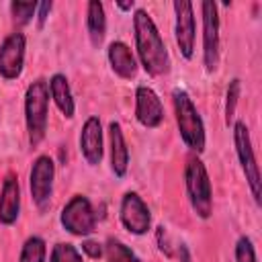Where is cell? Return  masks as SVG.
Segmentation results:
<instances>
[{
  "instance_id": "cell-21",
  "label": "cell",
  "mask_w": 262,
  "mask_h": 262,
  "mask_svg": "<svg viewBox=\"0 0 262 262\" xmlns=\"http://www.w3.org/2000/svg\"><path fill=\"white\" fill-rule=\"evenodd\" d=\"M239 92H242V82L239 78H233L227 86V92H225V125L229 127L233 123V117H235V106H237V100H239Z\"/></svg>"
},
{
  "instance_id": "cell-19",
  "label": "cell",
  "mask_w": 262,
  "mask_h": 262,
  "mask_svg": "<svg viewBox=\"0 0 262 262\" xmlns=\"http://www.w3.org/2000/svg\"><path fill=\"white\" fill-rule=\"evenodd\" d=\"M45 256H47L45 239L39 237V235H31V237L23 244L18 262H45Z\"/></svg>"
},
{
  "instance_id": "cell-26",
  "label": "cell",
  "mask_w": 262,
  "mask_h": 262,
  "mask_svg": "<svg viewBox=\"0 0 262 262\" xmlns=\"http://www.w3.org/2000/svg\"><path fill=\"white\" fill-rule=\"evenodd\" d=\"M51 2H41L39 6H37V23H39V27H43L45 25V20H47V16H49V12H51Z\"/></svg>"
},
{
  "instance_id": "cell-22",
  "label": "cell",
  "mask_w": 262,
  "mask_h": 262,
  "mask_svg": "<svg viewBox=\"0 0 262 262\" xmlns=\"http://www.w3.org/2000/svg\"><path fill=\"white\" fill-rule=\"evenodd\" d=\"M49 262H84L82 254L74 244H55L49 256Z\"/></svg>"
},
{
  "instance_id": "cell-9",
  "label": "cell",
  "mask_w": 262,
  "mask_h": 262,
  "mask_svg": "<svg viewBox=\"0 0 262 262\" xmlns=\"http://www.w3.org/2000/svg\"><path fill=\"white\" fill-rule=\"evenodd\" d=\"M119 219H121L123 227L129 233H133V235H145L149 231V227H151L149 207L133 190H129V192L123 194L121 207H119Z\"/></svg>"
},
{
  "instance_id": "cell-25",
  "label": "cell",
  "mask_w": 262,
  "mask_h": 262,
  "mask_svg": "<svg viewBox=\"0 0 262 262\" xmlns=\"http://www.w3.org/2000/svg\"><path fill=\"white\" fill-rule=\"evenodd\" d=\"M82 252H86L90 258H100V256L104 254V248H102L98 242L84 239V242H82Z\"/></svg>"
},
{
  "instance_id": "cell-14",
  "label": "cell",
  "mask_w": 262,
  "mask_h": 262,
  "mask_svg": "<svg viewBox=\"0 0 262 262\" xmlns=\"http://www.w3.org/2000/svg\"><path fill=\"white\" fill-rule=\"evenodd\" d=\"M20 215V186L16 174L8 172L2 182L0 190V223L2 225H14Z\"/></svg>"
},
{
  "instance_id": "cell-27",
  "label": "cell",
  "mask_w": 262,
  "mask_h": 262,
  "mask_svg": "<svg viewBox=\"0 0 262 262\" xmlns=\"http://www.w3.org/2000/svg\"><path fill=\"white\" fill-rule=\"evenodd\" d=\"M178 254L182 256V258H180V262H190V256H188V250H186V246H184V244H180Z\"/></svg>"
},
{
  "instance_id": "cell-13",
  "label": "cell",
  "mask_w": 262,
  "mask_h": 262,
  "mask_svg": "<svg viewBox=\"0 0 262 262\" xmlns=\"http://www.w3.org/2000/svg\"><path fill=\"white\" fill-rule=\"evenodd\" d=\"M102 125L98 117H88L80 131V154L90 166H98L102 160Z\"/></svg>"
},
{
  "instance_id": "cell-8",
  "label": "cell",
  "mask_w": 262,
  "mask_h": 262,
  "mask_svg": "<svg viewBox=\"0 0 262 262\" xmlns=\"http://www.w3.org/2000/svg\"><path fill=\"white\" fill-rule=\"evenodd\" d=\"M53 178H55V164L49 156H39L35 158L31 172H29V190L33 203L45 211L51 203L53 194Z\"/></svg>"
},
{
  "instance_id": "cell-20",
  "label": "cell",
  "mask_w": 262,
  "mask_h": 262,
  "mask_svg": "<svg viewBox=\"0 0 262 262\" xmlns=\"http://www.w3.org/2000/svg\"><path fill=\"white\" fill-rule=\"evenodd\" d=\"M104 256H106V262H139L135 252L129 246H125L121 239H115V237L106 239Z\"/></svg>"
},
{
  "instance_id": "cell-3",
  "label": "cell",
  "mask_w": 262,
  "mask_h": 262,
  "mask_svg": "<svg viewBox=\"0 0 262 262\" xmlns=\"http://www.w3.org/2000/svg\"><path fill=\"white\" fill-rule=\"evenodd\" d=\"M172 102H174V115H176V125H178V133L184 141V145L194 151L201 154L205 149L207 137H205V125L203 119L192 102V98L188 96L186 90L182 88H174L172 90Z\"/></svg>"
},
{
  "instance_id": "cell-28",
  "label": "cell",
  "mask_w": 262,
  "mask_h": 262,
  "mask_svg": "<svg viewBox=\"0 0 262 262\" xmlns=\"http://www.w3.org/2000/svg\"><path fill=\"white\" fill-rule=\"evenodd\" d=\"M133 6H135L133 0H131V2H117V8H119V10H125V12L133 10Z\"/></svg>"
},
{
  "instance_id": "cell-1",
  "label": "cell",
  "mask_w": 262,
  "mask_h": 262,
  "mask_svg": "<svg viewBox=\"0 0 262 262\" xmlns=\"http://www.w3.org/2000/svg\"><path fill=\"white\" fill-rule=\"evenodd\" d=\"M133 33H135V49L139 63L149 76H164L170 72V55L166 43L149 16L147 10L137 8L133 14Z\"/></svg>"
},
{
  "instance_id": "cell-4",
  "label": "cell",
  "mask_w": 262,
  "mask_h": 262,
  "mask_svg": "<svg viewBox=\"0 0 262 262\" xmlns=\"http://www.w3.org/2000/svg\"><path fill=\"white\" fill-rule=\"evenodd\" d=\"M184 186L194 215L201 219H209L213 213V186L209 180V172L199 156H192L186 162Z\"/></svg>"
},
{
  "instance_id": "cell-6",
  "label": "cell",
  "mask_w": 262,
  "mask_h": 262,
  "mask_svg": "<svg viewBox=\"0 0 262 262\" xmlns=\"http://www.w3.org/2000/svg\"><path fill=\"white\" fill-rule=\"evenodd\" d=\"M233 143H235L237 160H239L242 172L248 180L250 192H252L256 205H260V172H258V164H256V158H254L250 131H248L246 123H242V121L233 123Z\"/></svg>"
},
{
  "instance_id": "cell-7",
  "label": "cell",
  "mask_w": 262,
  "mask_h": 262,
  "mask_svg": "<svg viewBox=\"0 0 262 262\" xmlns=\"http://www.w3.org/2000/svg\"><path fill=\"white\" fill-rule=\"evenodd\" d=\"M203 14V63L209 74L219 66V12L213 0L201 2Z\"/></svg>"
},
{
  "instance_id": "cell-5",
  "label": "cell",
  "mask_w": 262,
  "mask_h": 262,
  "mask_svg": "<svg viewBox=\"0 0 262 262\" xmlns=\"http://www.w3.org/2000/svg\"><path fill=\"white\" fill-rule=\"evenodd\" d=\"M61 227L78 237H88L96 229V213L92 209V203L84 194H74L59 213Z\"/></svg>"
},
{
  "instance_id": "cell-15",
  "label": "cell",
  "mask_w": 262,
  "mask_h": 262,
  "mask_svg": "<svg viewBox=\"0 0 262 262\" xmlns=\"http://www.w3.org/2000/svg\"><path fill=\"white\" fill-rule=\"evenodd\" d=\"M106 57L111 63V70L123 78V80H131L137 76V59L131 53L129 45L123 41H113L106 49Z\"/></svg>"
},
{
  "instance_id": "cell-2",
  "label": "cell",
  "mask_w": 262,
  "mask_h": 262,
  "mask_svg": "<svg viewBox=\"0 0 262 262\" xmlns=\"http://www.w3.org/2000/svg\"><path fill=\"white\" fill-rule=\"evenodd\" d=\"M49 117V84L43 78L31 82L25 90V125L31 147H37L47 133Z\"/></svg>"
},
{
  "instance_id": "cell-24",
  "label": "cell",
  "mask_w": 262,
  "mask_h": 262,
  "mask_svg": "<svg viewBox=\"0 0 262 262\" xmlns=\"http://www.w3.org/2000/svg\"><path fill=\"white\" fill-rule=\"evenodd\" d=\"M235 262H258L254 244L248 235H242L235 242Z\"/></svg>"
},
{
  "instance_id": "cell-23",
  "label": "cell",
  "mask_w": 262,
  "mask_h": 262,
  "mask_svg": "<svg viewBox=\"0 0 262 262\" xmlns=\"http://www.w3.org/2000/svg\"><path fill=\"white\" fill-rule=\"evenodd\" d=\"M37 2H10V14L16 25H29L37 12Z\"/></svg>"
},
{
  "instance_id": "cell-12",
  "label": "cell",
  "mask_w": 262,
  "mask_h": 262,
  "mask_svg": "<svg viewBox=\"0 0 262 262\" xmlns=\"http://www.w3.org/2000/svg\"><path fill=\"white\" fill-rule=\"evenodd\" d=\"M135 119L147 129H156L164 121V104L149 86H137L135 90Z\"/></svg>"
},
{
  "instance_id": "cell-18",
  "label": "cell",
  "mask_w": 262,
  "mask_h": 262,
  "mask_svg": "<svg viewBox=\"0 0 262 262\" xmlns=\"http://www.w3.org/2000/svg\"><path fill=\"white\" fill-rule=\"evenodd\" d=\"M86 29L88 37L94 47H100L104 41L106 33V16H104V6L98 0H90L86 6Z\"/></svg>"
},
{
  "instance_id": "cell-11",
  "label": "cell",
  "mask_w": 262,
  "mask_h": 262,
  "mask_svg": "<svg viewBox=\"0 0 262 262\" xmlns=\"http://www.w3.org/2000/svg\"><path fill=\"white\" fill-rule=\"evenodd\" d=\"M174 16H176V25H174V35H176V43L180 49V55L184 59H190L194 55V10H192V2L188 0H178L174 2Z\"/></svg>"
},
{
  "instance_id": "cell-16",
  "label": "cell",
  "mask_w": 262,
  "mask_h": 262,
  "mask_svg": "<svg viewBox=\"0 0 262 262\" xmlns=\"http://www.w3.org/2000/svg\"><path fill=\"white\" fill-rule=\"evenodd\" d=\"M108 139H111V170L117 178H125L129 168V147L123 129L117 121L108 125Z\"/></svg>"
},
{
  "instance_id": "cell-10",
  "label": "cell",
  "mask_w": 262,
  "mask_h": 262,
  "mask_svg": "<svg viewBox=\"0 0 262 262\" xmlns=\"http://www.w3.org/2000/svg\"><path fill=\"white\" fill-rule=\"evenodd\" d=\"M27 39L20 31L10 33L0 45V76L4 80H16L25 68Z\"/></svg>"
},
{
  "instance_id": "cell-17",
  "label": "cell",
  "mask_w": 262,
  "mask_h": 262,
  "mask_svg": "<svg viewBox=\"0 0 262 262\" xmlns=\"http://www.w3.org/2000/svg\"><path fill=\"white\" fill-rule=\"evenodd\" d=\"M47 84H49V96L53 98V102L59 108V113L66 119H72L74 113H76V102H74V94H72L68 78L63 74H53L47 80Z\"/></svg>"
}]
</instances>
